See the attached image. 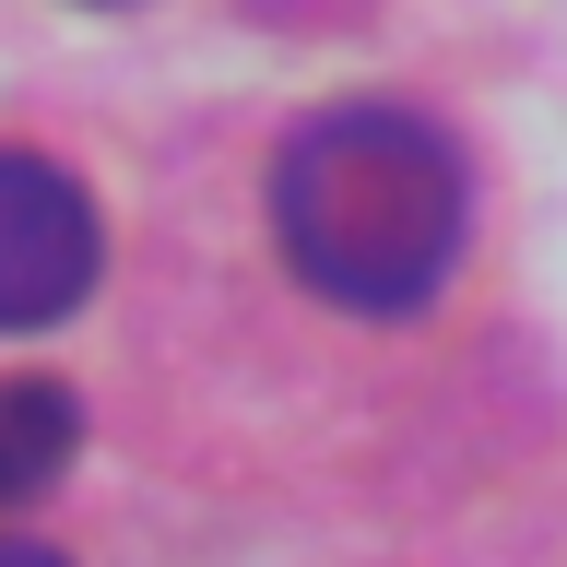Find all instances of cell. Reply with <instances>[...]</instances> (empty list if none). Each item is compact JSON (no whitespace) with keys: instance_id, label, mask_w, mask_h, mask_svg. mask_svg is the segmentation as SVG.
<instances>
[{"instance_id":"cell-1","label":"cell","mask_w":567,"mask_h":567,"mask_svg":"<svg viewBox=\"0 0 567 567\" xmlns=\"http://www.w3.org/2000/svg\"><path fill=\"white\" fill-rule=\"evenodd\" d=\"M473 225V177H461L450 131L414 106H319L308 131L272 154V248L284 272L331 296L354 319H402L425 308L461 260Z\"/></svg>"},{"instance_id":"cell-3","label":"cell","mask_w":567,"mask_h":567,"mask_svg":"<svg viewBox=\"0 0 567 567\" xmlns=\"http://www.w3.org/2000/svg\"><path fill=\"white\" fill-rule=\"evenodd\" d=\"M71 450H83V402L60 379H0V508L48 496L71 473Z\"/></svg>"},{"instance_id":"cell-2","label":"cell","mask_w":567,"mask_h":567,"mask_svg":"<svg viewBox=\"0 0 567 567\" xmlns=\"http://www.w3.org/2000/svg\"><path fill=\"white\" fill-rule=\"evenodd\" d=\"M106 272V237H95V202L71 189V166L0 142V331H48L95 296Z\"/></svg>"},{"instance_id":"cell-4","label":"cell","mask_w":567,"mask_h":567,"mask_svg":"<svg viewBox=\"0 0 567 567\" xmlns=\"http://www.w3.org/2000/svg\"><path fill=\"white\" fill-rule=\"evenodd\" d=\"M0 567H60V556H48V544H0Z\"/></svg>"}]
</instances>
